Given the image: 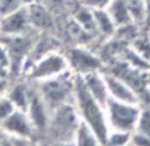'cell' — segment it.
Here are the masks:
<instances>
[{"label": "cell", "instance_id": "1", "mask_svg": "<svg viewBox=\"0 0 150 146\" xmlns=\"http://www.w3.org/2000/svg\"><path fill=\"white\" fill-rule=\"evenodd\" d=\"M73 104L80 120L91 126L93 131L97 133L100 143L105 145L107 133L110 129L105 118V108L90 94L83 82V77L79 74H74Z\"/></svg>", "mask_w": 150, "mask_h": 146}, {"label": "cell", "instance_id": "2", "mask_svg": "<svg viewBox=\"0 0 150 146\" xmlns=\"http://www.w3.org/2000/svg\"><path fill=\"white\" fill-rule=\"evenodd\" d=\"M74 73L67 70L55 77L38 82V91L42 100L52 111L53 108L73 101Z\"/></svg>", "mask_w": 150, "mask_h": 146}, {"label": "cell", "instance_id": "3", "mask_svg": "<svg viewBox=\"0 0 150 146\" xmlns=\"http://www.w3.org/2000/svg\"><path fill=\"white\" fill-rule=\"evenodd\" d=\"M79 122H80V117L74 108L73 101H70L53 108L51 111L46 129H49L52 136L59 142L72 143Z\"/></svg>", "mask_w": 150, "mask_h": 146}, {"label": "cell", "instance_id": "4", "mask_svg": "<svg viewBox=\"0 0 150 146\" xmlns=\"http://www.w3.org/2000/svg\"><path fill=\"white\" fill-rule=\"evenodd\" d=\"M104 108L107 124L110 129L133 132L139 113H140L139 104H131V103L108 99Z\"/></svg>", "mask_w": 150, "mask_h": 146}, {"label": "cell", "instance_id": "5", "mask_svg": "<svg viewBox=\"0 0 150 146\" xmlns=\"http://www.w3.org/2000/svg\"><path fill=\"white\" fill-rule=\"evenodd\" d=\"M24 70H25L28 79L38 83L42 80L55 77L60 73L67 72L69 65H67L65 55H62L56 49H53L51 52L42 55L37 60H34L33 63H30Z\"/></svg>", "mask_w": 150, "mask_h": 146}, {"label": "cell", "instance_id": "6", "mask_svg": "<svg viewBox=\"0 0 150 146\" xmlns=\"http://www.w3.org/2000/svg\"><path fill=\"white\" fill-rule=\"evenodd\" d=\"M65 56L69 65V70L79 76H84L90 72L100 70V67L103 65L101 59L97 55H94L91 51H88L86 47H81V45L70 48Z\"/></svg>", "mask_w": 150, "mask_h": 146}, {"label": "cell", "instance_id": "7", "mask_svg": "<svg viewBox=\"0 0 150 146\" xmlns=\"http://www.w3.org/2000/svg\"><path fill=\"white\" fill-rule=\"evenodd\" d=\"M0 41L4 44L8 56H10V72L24 69L28 53L34 44V41L28 37V34L16 35V37H1L0 35Z\"/></svg>", "mask_w": 150, "mask_h": 146}, {"label": "cell", "instance_id": "8", "mask_svg": "<svg viewBox=\"0 0 150 146\" xmlns=\"http://www.w3.org/2000/svg\"><path fill=\"white\" fill-rule=\"evenodd\" d=\"M0 126L7 136L16 139H30L35 132L27 113L17 108L0 122Z\"/></svg>", "mask_w": 150, "mask_h": 146}, {"label": "cell", "instance_id": "9", "mask_svg": "<svg viewBox=\"0 0 150 146\" xmlns=\"http://www.w3.org/2000/svg\"><path fill=\"white\" fill-rule=\"evenodd\" d=\"M33 30L28 21L25 6L16 10L13 13L0 17V35L1 37H16L24 35Z\"/></svg>", "mask_w": 150, "mask_h": 146}, {"label": "cell", "instance_id": "10", "mask_svg": "<svg viewBox=\"0 0 150 146\" xmlns=\"http://www.w3.org/2000/svg\"><path fill=\"white\" fill-rule=\"evenodd\" d=\"M103 76H104L110 99L124 101V103H131V104H139L140 103L139 94L124 79H121L115 73H103Z\"/></svg>", "mask_w": 150, "mask_h": 146}, {"label": "cell", "instance_id": "11", "mask_svg": "<svg viewBox=\"0 0 150 146\" xmlns=\"http://www.w3.org/2000/svg\"><path fill=\"white\" fill-rule=\"evenodd\" d=\"M25 113L28 115L30 121L33 122V126L35 131H44L48 126L51 110L46 106V103L42 100L38 91L31 90V96L28 100V106L25 108Z\"/></svg>", "mask_w": 150, "mask_h": 146}, {"label": "cell", "instance_id": "12", "mask_svg": "<svg viewBox=\"0 0 150 146\" xmlns=\"http://www.w3.org/2000/svg\"><path fill=\"white\" fill-rule=\"evenodd\" d=\"M28 21L33 30L48 33L53 28V16L52 11L45 6L39 4L38 1H31L25 6Z\"/></svg>", "mask_w": 150, "mask_h": 146}, {"label": "cell", "instance_id": "13", "mask_svg": "<svg viewBox=\"0 0 150 146\" xmlns=\"http://www.w3.org/2000/svg\"><path fill=\"white\" fill-rule=\"evenodd\" d=\"M81 77H83V82H84L87 90L90 91V94L101 106L105 107L107 101L110 99V94H108V90H107V84H105L103 73L100 70H96V72L87 73Z\"/></svg>", "mask_w": 150, "mask_h": 146}, {"label": "cell", "instance_id": "14", "mask_svg": "<svg viewBox=\"0 0 150 146\" xmlns=\"http://www.w3.org/2000/svg\"><path fill=\"white\" fill-rule=\"evenodd\" d=\"M105 10H107V13L110 14L115 28H121V27L135 24L133 20H132L131 13H129V9L125 4L124 0H111L108 3V6L105 7Z\"/></svg>", "mask_w": 150, "mask_h": 146}, {"label": "cell", "instance_id": "15", "mask_svg": "<svg viewBox=\"0 0 150 146\" xmlns=\"http://www.w3.org/2000/svg\"><path fill=\"white\" fill-rule=\"evenodd\" d=\"M74 145L80 146H94V145H101L100 139H98L97 133L93 131L90 125H87L86 122L80 120L77 128L74 131V136H73V142Z\"/></svg>", "mask_w": 150, "mask_h": 146}, {"label": "cell", "instance_id": "16", "mask_svg": "<svg viewBox=\"0 0 150 146\" xmlns=\"http://www.w3.org/2000/svg\"><path fill=\"white\" fill-rule=\"evenodd\" d=\"M6 96L10 99V101L13 103V106L17 110L25 111L30 96H31V90L25 84H16V86H11L7 89Z\"/></svg>", "mask_w": 150, "mask_h": 146}, {"label": "cell", "instance_id": "17", "mask_svg": "<svg viewBox=\"0 0 150 146\" xmlns=\"http://www.w3.org/2000/svg\"><path fill=\"white\" fill-rule=\"evenodd\" d=\"M72 18L77 23L80 27H83L86 31H88L90 34H97L96 30V23H94V16H93V10L88 7L83 6L81 3H79V6L73 10Z\"/></svg>", "mask_w": 150, "mask_h": 146}, {"label": "cell", "instance_id": "18", "mask_svg": "<svg viewBox=\"0 0 150 146\" xmlns=\"http://www.w3.org/2000/svg\"><path fill=\"white\" fill-rule=\"evenodd\" d=\"M93 16H94V23H96L97 34H101L104 37H110V35L115 34L117 28H115L110 14L107 13L105 9H96V10H93Z\"/></svg>", "mask_w": 150, "mask_h": 146}, {"label": "cell", "instance_id": "19", "mask_svg": "<svg viewBox=\"0 0 150 146\" xmlns=\"http://www.w3.org/2000/svg\"><path fill=\"white\" fill-rule=\"evenodd\" d=\"M129 48L136 53L137 56H140L146 63L150 65V37H149V34H142V35L137 34L136 37L132 40L131 47Z\"/></svg>", "mask_w": 150, "mask_h": 146}, {"label": "cell", "instance_id": "20", "mask_svg": "<svg viewBox=\"0 0 150 146\" xmlns=\"http://www.w3.org/2000/svg\"><path fill=\"white\" fill-rule=\"evenodd\" d=\"M67 34H69L70 40L74 41L76 45H81V47H86L93 40V37H94L93 34L86 31L83 27L79 26L73 18H70L69 24H67Z\"/></svg>", "mask_w": 150, "mask_h": 146}, {"label": "cell", "instance_id": "21", "mask_svg": "<svg viewBox=\"0 0 150 146\" xmlns=\"http://www.w3.org/2000/svg\"><path fill=\"white\" fill-rule=\"evenodd\" d=\"M125 4L129 9L132 20L135 24H143L146 18V9H144V0H124Z\"/></svg>", "mask_w": 150, "mask_h": 146}, {"label": "cell", "instance_id": "22", "mask_svg": "<svg viewBox=\"0 0 150 146\" xmlns=\"http://www.w3.org/2000/svg\"><path fill=\"white\" fill-rule=\"evenodd\" d=\"M131 135H132V132H126V131L108 129L107 139H105V145H118V146L129 145Z\"/></svg>", "mask_w": 150, "mask_h": 146}, {"label": "cell", "instance_id": "23", "mask_svg": "<svg viewBox=\"0 0 150 146\" xmlns=\"http://www.w3.org/2000/svg\"><path fill=\"white\" fill-rule=\"evenodd\" d=\"M133 131L150 138V110L149 108H140V113H139V117H137L136 125H135Z\"/></svg>", "mask_w": 150, "mask_h": 146}, {"label": "cell", "instance_id": "24", "mask_svg": "<svg viewBox=\"0 0 150 146\" xmlns=\"http://www.w3.org/2000/svg\"><path fill=\"white\" fill-rule=\"evenodd\" d=\"M24 6L25 4L23 0H0V17L13 13Z\"/></svg>", "mask_w": 150, "mask_h": 146}, {"label": "cell", "instance_id": "25", "mask_svg": "<svg viewBox=\"0 0 150 146\" xmlns=\"http://www.w3.org/2000/svg\"><path fill=\"white\" fill-rule=\"evenodd\" d=\"M14 110H16V107L13 106V103L10 101V99L7 97L6 94L0 96V122L4 118H7Z\"/></svg>", "mask_w": 150, "mask_h": 146}, {"label": "cell", "instance_id": "26", "mask_svg": "<svg viewBox=\"0 0 150 146\" xmlns=\"http://www.w3.org/2000/svg\"><path fill=\"white\" fill-rule=\"evenodd\" d=\"M76 1L81 3L83 6L88 7L91 10H96V9H105L111 0H76Z\"/></svg>", "mask_w": 150, "mask_h": 146}, {"label": "cell", "instance_id": "27", "mask_svg": "<svg viewBox=\"0 0 150 146\" xmlns=\"http://www.w3.org/2000/svg\"><path fill=\"white\" fill-rule=\"evenodd\" d=\"M129 145H150V138H147V136H144L142 133H137L133 131L131 135Z\"/></svg>", "mask_w": 150, "mask_h": 146}, {"label": "cell", "instance_id": "28", "mask_svg": "<svg viewBox=\"0 0 150 146\" xmlns=\"http://www.w3.org/2000/svg\"><path fill=\"white\" fill-rule=\"evenodd\" d=\"M34 1H38L39 4L45 6L46 9H49L53 13L55 10H58V9H60V7L63 6V1L65 0H34Z\"/></svg>", "mask_w": 150, "mask_h": 146}, {"label": "cell", "instance_id": "29", "mask_svg": "<svg viewBox=\"0 0 150 146\" xmlns=\"http://www.w3.org/2000/svg\"><path fill=\"white\" fill-rule=\"evenodd\" d=\"M144 9H146V18H144V23H147L150 26V0H144Z\"/></svg>", "mask_w": 150, "mask_h": 146}, {"label": "cell", "instance_id": "30", "mask_svg": "<svg viewBox=\"0 0 150 146\" xmlns=\"http://www.w3.org/2000/svg\"><path fill=\"white\" fill-rule=\"evenodd\" d=\"M7 73H8V72H7V70L4 69V67H1V66H0V77H6V76H7Z\"/></svg>", "mask_w": 150, "mask_h": 146}, {"label": "cell", "instance_id": "31", "mask_svg": "<svg viewBox=\"0 0 150 146\" xmlns=\"http://www.w3.org/2000/svg\"><path fill=\"white\" fill-rule=\"evenodd\" d=\"M146 87H147V90H149V93H150V74L146 77Z\"/></svg>", "mask_w": 150, "mask_h": 146}, {"label": "cell", "instance_id": "32", "mask_svg": "<svg viewBox=\"0 0 150 146\" xmlns=\"http://www.w3.org/2000/svg\"><path fill=\"white\" fill-rule=\"evenodd\" d=\"M149 37H150V33H149Z\"/></svg>", "mask_w": 150, "mask_h": 146}]
</instances>
